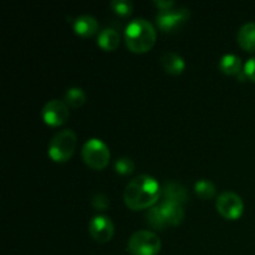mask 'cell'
I'll return each instance as SVG.
<instances>
[{"mask_svg": "<svg viewBox=\"0 0 255 255\" xmlns=\"http://www.w3.org/2000/svg\"><path fill=\"white\" fill-rule=\"evenodd\" d=\"M146 218H147V222H148V223L151 224L153 228L162 229V228H164V227H167L166 223H164V219H163V217H162V213H161V211H159L158 206L151 207V208H149V211L147 212Z\"/></svg>", "mask_w": 255, "mask_h": 255, "instance_id": "19", "label": "cell"}, {"mask_svg": "<svg viewBox=\"0 0 255 255\" xmlns=\"http://www.w3.org/2000/svg\"><path fill=\"white\" fill-rule=\"evenodd\" d=\"M239 45L247 51H255V22H246L237 35Z\"/></svg>", "mask_w": 255, "mask_h": 255, "instance_id": "14", "label": "cell"}, {"mask_svg": "<svg viewBox=\"0 0 255 255\" xmlns=\"http://www.w3.org/2000/svg\"><path fill=\"white\" fill-rule=\"evenodd\" d=\"M91 204L94 208L99 209V211H105V209L109 208V206H110L109 197L104 193L95 194L91 199Z\"/></svg>", "mask_w": 255, "mask_h": 255, "instance_id": "22", "label": "cell"}, {"mask_svg": "<svg viewBox=\"0 0 255 255\" xmlns=\"http://www.w3.org/2000/svg\"><path fill=\"white\" fill-rule=\"evenodd\" d=\"M162 67L166 70L168 74L172 75H178L186 67V62H184L183 57L181 55L176 54L173 51H164L161 55V59H159Z\"/></svg>", "mask_w": 255, "mask_h": 255, "instance_id": "12", "label": "cell"}, {"mask_svg": "<svg viewBox=\"0 0 255 255\" xmlns=\"http://www.w3.org/2000/svg\"><path fill=\"white\" fill-rule=\"evenodd\" d=\"M158 207L166 226H177V224H179L183 221L184 211L183 206H181V204L163 201Z\"/></svg>", "mask_w": 255, "mask_h": 255, "instance_id": "10", "label": "cell"}, {"mask_svg": "<svg viewBox=\"0 0 255 255\" xmlns=\"http://www.w3.org/2000/svg\"><path fill=\"white\" fill-rule=\"evenodd\" d=\"M161 239L149 231L134 232L128 239V252L132 255H157L161 251Z\"/></svg>", "mask_w": 255, "mask_h": 255, "instance_id": "4", "label": "cell"}, {"mask_svg": "<svg viewBox=\"0 0 255 255\" xmlns=\"http://www.w3.org/2000/svg\"><path fill=\"white\" fill-rule=\"evenodd\" d=\"M244 72H246V76H248L252 81L255 82V56L251 57V59L246 62Z\"/></svg>", "mask_w": 255, "mask_h": 255, "instance_id": "23", "label": "cell"}, {"mask_svg": "<svg viewBox=\"0 0 255 255\" xmlns=\"http://www.w3.org/2000/svg\"><path fill=\"white\" fill-rule=\"evenodd\" d=\"M42 119L47 125L59 126L65 124L70 116V111L67 105L60 100H50L42 107Z\"/></svg>", "mask_w": 255, "mask_h": 255, "instance_id": "8", "label": "cell"}, {"mask_svg": "<svg viewBox=\"0 0 255 255\" xmlns=\"http://www.w3.org/2000/svg\"><path fill=\"white\" fill-rule=\"evenodd\" d=\"M162 188L158 182L148 174H141L132 179L125 189L124 198L131 209H143L156 203Z\"/></svg>", "mask_w": 255, "mask_h": 255, "instance_id": "1", "label": "cell"}, {"mask_svg": "<svg viewBox=\"0 0 255 255\" xmlns=\"http://www.w3.org/2000/svg\"><path fill=\"white\" fill-rule=\"evenodd\" d=\"M65 104L71 107H80L86 101V94L80 87H69L64 95Z\"/></svg>", "mask_w": 255, "mask_h": 255, "instance_id": "17", "label": "cell"}, {"mask_svg": "<svg viewBox=\"0 0 255 255\" xmlns=\"http://www.w3.org/2000/svg\"><path fill=\"white\" fill-rule=\"evenodd\" d=\"M154 4L159 7V10H163L173 7L174 5H176V2H174L173 0H154Z\"/></svg>", "mask_w": 255, "mask_h": 255, "instance_id": "24", "label": "cell"}, {"mask_svg": "<svg viewBox=\"0 0 255 255\" xmlns=\"http://www.w3.org/2000/svg\"><path fill=\"white\" fill-rule=\"evenodd\" d=\"M111 7L117 14L126 16V15L131 14L132 2L129 0H114V1H111Z\"/></svg>", "mask_w": 255, "mask_h": 255, "instance_id": "21", "label": "cell"}, {"mask_svg": "<svg viewBox=\"0 0 255 255\" xmlns=\"http://www.w3.org/2000/svg\"><path fill=\"white\" fill-rule=\"evenodd\" d=\"M188 17L189 10L187 7H169V9L159 10L156 16V21L162 31L173 32L181 29Z\"/></svg>", "mask_w": 255, "mask_h": 255, "instance_id": "6", "label": "cell"}, {"mask_svg": "<svg viewBox=\"0 0 255 255\" xmlns=\"http://www.w3.org/2000/svg\"><path fill=\"white\" fill-rule=\"evenodd\" d=\"M89 231L92 238L100 243H106L114 236V223L106 216H95L89 223Z\"/></svg>", "mask_w": 255, "mask_h": 255, "instance_id": "9", "label": "cell"}, {"mask_svg": "<svg viewBox=\"0 0 255 255\" xmlns=\"http://www.w3.org/2000/svg\"><path fill=\"white\" fill-rule=\"evenodd\" d=\"M162 193H163L164 201L173 202V203L183 206L188 199V193L184 186L174 181H168L162 187Z\"/></svg>", "mask_w": 255, "mask_h": 255, "instance_id": "11", "label": "cell"}, {"mask_svg": "<svg viewBox=\"0 0 255 255\" xmlns=\"http://www.w3.org/2000/svg\"><path fill=\"white\" fill-rule=\"evenodd\" d=\"M217 209L227 219H237L242 216L244 203L241 197L231 191L223 192L217 198Z\"/></svg>", "mask_w": 255, "mask_h": 255, "instance_id": "7", "label": "cell"}, {"mask_svg": "<svg viewBox=\"0 0 255 255\" xmlns=\"http://www.w3.org/2000/svg\"><path fill=\"white\" fill-rule=\"evenodd\" d=\"M97 44L102 47V49L107 50V51H112L116 49L120 44V35L116 30L111 29V27H106V29L101 30V32L97 36Z\"/></svg>", "mask_w": 255, "mask_h": 255, "instance_id": "15", "label": "cell"}, {"mask_svg": "<svg viewBox=\"0 0 255 255\" xmlns=\"http://www.w3.org/2000/svg\"><path fill=\"white\" fill-rule=\"evenodd\" d=\"M157 32L153 25L146 19L137 17L132 20L125 31V40L129 50L133 52H146L156 41Z\"/></svg>", "mask_w": 255, "mask_h": 255, "instance_id": "2", "label": "cell"}, {"mask_svg": "<svg viewBox=\"0 0 255 255\" xmlns=\"http://www.w3.org/2000/svg\"><path fill=\"white\" fill-rule=\"evenodd\" d=\"M219 69L227 75H239L242 72L241 57L234 54L224 55L219 62Z\"/></svg>", "mask_w": 255, "mask_h": 255, "instance_id": "16", "label": "cell"}, {"mask_svg": "<svg viewBox=\"0 0 255 255\" xmlns=\"http://www.w3.org/2000/svg\"><path fill=\"white\" fill-rule=\"evenodd\" d=\"M77 138L72 129L66 128L59 131L49 144V156L56 162H65L74 154Z\"/></svg>", "mask_w": 255, "mask_h": 255, "instance_id": "3", "label": "cell"}, {"mask_svg": "<svg viewBox=\"0 0 255 255\" xmlns=\"http://www.w3.org/2000/svg\"><path fill=\"white\" fill-rule=\"evenodd\" d=\"M115 169L121 174H128L134 169V163L129 157H120L115 163Z\"/></svg>", "mask_w": 255, "mask_h": 255, "instance_id": "20", "label": "cell"}, {"mask_svg": "<svg viewBox=\"0 0 255 255\" xmlns=\"http://www.w3.org/2000/svg\"><path fill=\"white\" fill-rule=\"evenodd\" d=\"M74 29L81 36H91V35L97 32L99 22H97V20L92 15H80V16L75 19Z\"/></svg>", "mask_w": 255, "mask_h": 255, "instance_id": "13", "label": "cell"}, {"mask_svg": "<svg viewBox=\"0 0 255 255\" xmlns=\"http://www.w3.org/2000/svg\"><path fill=\"white\" fill-rule=\"evenodd\" d=\"M82 158L94 169H102L110 161L109 147L99 138H90L82 146Z\"/></svg>", "mask_w": 255, "mask_h": 255, "instance_id": "5", "label": "cell"}, {"mask_svg": "<svg viewBox=\"0 0 255 255\" xmlns=\"http://www.w3.org/2000/svg\"><path fill=\"white\" fill-rule=\"evenodd\" d=\"M194 189H196V193L202 199H209L216 194V186H214L213 182L208 181V179L197 181L196 184H194Z\"/></svg>", "mask_w": 255, "mask_h": 255, "instance_id": "18", "label": "cell"}]
</instances>
